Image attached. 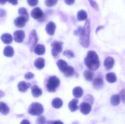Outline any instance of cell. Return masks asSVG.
Segmentation results:
<instances>
[{
	"instance_id": "6da1fadb",
	"label": "cell",
	"mask_w": 125,
	"mask_h": 124,
	"mask_svg": "<svg viewBox=\"0 0 125 124\" xmlns=\"http://www.w3.org/2000/svg\"><path fill=\"white\" fill-rule=\"evenodd\" d=\"M85 65L89 70L95 71L100 66V62L97 54L94 51L88 52L86 57L84 59Z\"/></svg>"
},
{
	"instance_id": "2e32d148",
	"label": "cell",
	"mask_w": 125,
	"mask_h": 124,
	"mask_svg": "<svg viewBox=\"0 0 125 124\" xmlns=\"http://www.w3.org/2000/svg\"><path fill=\"white\" fill-rule=\"evenodd\" d=\"M34 53L37 55H43L45 53V48L43 44H37L34 49Z\"/></svg>"
},
{
	"instance_id": "52a82bcc",
	"label": "cell",
	"mask_w": 125,
	"mask_h": 124,
	"mask_svg": "<svg viewBox=\"0 0 125 124\" xmlns=\"http://www.w3.org/2000/svg\"><path fill=\"white\" fill-rule=\"evenodd\" d=\"M43 11L39 7L34 8L31 12V17L35 19L42 20L44 17Z\"/></svg>"
},
{
	"instance_id": "60d3db41",
	"label": "cell",
	"mask_w": 125,
	"mask_h": 124,
	"mask_svg": "<svg viewBox=\"0 0 125 124\" xmlns=\"http://www.w3.org/2000/svg\"><path fill=\"white\" fill-rule=\"evenodd\" d=\"M6 15V11L4 9H0V17H3Z\"/></svg>"
},
{
	"instance_id": "ffe728a7",
	"label": "cell",
	"mask_w": 125,
	"mask_h": 124,
	"mask_svg": "<svg viewBox=\"0 0 125 124\" xmlns=\"http://www.w3.org/2000/svg\"><path fill=\"white\" fill-rule=\"evenodd\" d=\"M57 65L59 70L63 73H64L68 67L67 63L66 61L62 59L58 60L57 62Z\"/></svg>"
},
{
	"instance_id": "8fae6325",
	"label": "cell",
	"mask_w": 125,
	"mask_h": 124,
	"mask_svg": "<svg viewBox=\"0 0 125 124\" xmlns=\"http://www.w3.org/2000/svg\"><path fill=\"white\" fill-rule=\"evenodd\" d=\"M27 22L28 21L24 17L20 16L15 19L14 23L15 26L17 27L22 28L25 25Z\"/></svg>"
},
{
	"instance_id": "7c38bea8",
	"label": "cell",
	"mask_w": 125,
	"mask_h": 124,
	"mask_svg": "<svg viewBox=\"0 0 125 124\" xmlns=\"http://www.w3.org/2000/svg\"><path fill=\"white\" fill-rule=\"evenodd\" d=\"M31 85V84L30 83H27L25 81L21 82L18 85V90L21 92H25L28 89L30 88Z\"/></svg>"
},
{
	"instance_id": "ac0fdd59",
	"label": "cell",
	"mask_w": 125,
	"mask_h": 124,
	"mask_svg": "<svg viewBox=\"0 0 125 124\" xmlns=\"http://www.w3.org/2000/svg\"><path fill=\"white\" fill-rule=\"evenodd\" d=\"M1 39L4 43L8 44L11 43L12 41V37L10 33L3 34L1 36Z\"/></svg>"
},
{
	"instance_id": "d6986e66",
	"label": "cell",
	"mask_w": 125,
	"mask_h": 124,
	"mask_svg": "<svg viewBox=\"0 0 125 124\" xmlns=\"http://www.w3.org/2000/svg\"><path fill=\"white\" fill-rule=\"evenodd\" d=\"M31 90L32 95L34 97H39L42 94V90L37 85L33 86L31 87Z\"/></svg>"
},
{
	"instance_id": "f35d334b",
	"label": "cell",
	"mask_w": 125,
	"mask_h": 124,
	"mask_svg": "<svg viewBox=\"0 0 125 124\" xmlns=\"http://www.w3.org/2000/svg\"><path fill=\"white\" fill-rule=\"evenodd\" d=\"M89 2L91 6L93 8L95 9L96 10H98V5L95 1L93 0H89Z\"/></svg>"
},
{
	"instance_id": "ab89813d",
	"label": "cell",
	"mask_w": 125,
	"mask_h": 124,
	"mask_svg": "<svg viewBox=\"0 0 125 124\" xmlns=\"http://www.w3.org/2000/svg\"><path fill=\"white\" fill-rule=\"evenodd\" d=\"M48 124H64L61 121H48L47 122Z\"/></svg>"
},
{
	"instance_id": "484cf974",
	"label": "cell",
	"mask_w": 125,
	"mask_h": 124,
	"mask_svg": "<svg viewBox=\"0 0 125 124\" xmlns=\"http://www.w3.org/2000/svg\"><path fill=\"white\" fill-rule=\"evenodd\" d=\"M106 81L111 83H115L117 81V77L116 74L114 73H109L106 75Z\"/></svg>"
},
{
	"instance_id": "e0dca14e",
	"label": "cell",
	"mask_w": 125,
	"mask_h": 124,
	"mask_svg": "<svg viewBox=\"0 0 125 124\" xmlns=\"http://www.w3.org/2000/svg\"><path fill=\"white\" fill-rule=\"evenodd\" d=\"M93 85L96 89H101L104 86L103 80L101 78H96L93 82Z\"/></svg>"
},
{
	"instance_id": "d6a6232c",
	"label": "cell",
	"mask_w": 125,
	"mask_h": 124,
	"mask_svg": "<svg viewBox=\"0 0 125 124\" xmlns=\"http://www.w3.org/2000/svg\"><path fill=\"white\" fill-rule=\"evenodd\" d=\"M63 55L69 59L73 58L74 57V54L73 52L70 50H65L63 52Z\"/></svg>"
},
{
	"instance_id": "7bdbcfd3",
	"label": "cell",
	"mask_w": 125,
	"mask_h": 124,
	"mask_svg": "<svg viewBox=\"0 0 125 124\" xmlns=\"http://www.w3.org/2000/svg\"><path fill=\"white\" fill-rule=\"evenodd\" d=\"M20 124H31L28 120L27 119H23L21 122Z\"/></svg>"
},
{
	"instance_id": "603a6c76",
	"label": "cell",
	"mask_w": 125,
	"mask_h": 124,
	"mask_svg": "<svg viewBox=\"0 0 125 124\" xmlns=\"http://www.w3.org/2000/svg\"><path fill=\"white\" fill-rule=\"evenodd\" d=\"M63 102L61 99L59 98H55L53 100L52 105L53 107L56 109H59L62 107Z\"/></svg>"
},
{
	"instance_id": "7402d4cb",
	"label": "cell",
	"mask_w": 125,
	"mask_h": 124,
	"mask_svg": "<svg viewBox=\"0 0 125 124\" xmlns=\"http://www.w3.org/2000/svg\"><path fill=\"white\" fill-rule=\"evenodd\" d=\"M83 94V89L80 87H76L73 89V95L75 97L77 98H80L82 97Z\"/></svg>"
},
{
	"instance_id": "9a60e30c",
	"label": "cell",
	"mask_w": 125,
	"mask_h": 124,
	"mask_svg": "<svg viewBox=\"0 0 125 124\" xmlns=\"http://www.w3.org/2000/svg\"><path fill=\"white\" fill-rule=\"evenodd\" d=\"M44 59L42 58H39L35 60L34 63V65L36 68L39 70H42L44 68L45 66Z\"/></svg>"
},
{
	"instance_id": "ba28073f",
	"label": "cell",
	"mask_w": 125,
	"mask_h": 124,
	"mask_svg": "<svg viewBox=\"0 0 125 124\" xmlns=\"http://www.w3.org/2000/svg\"><path fill=\"white\" fill-rule=\"evenodd\" d=\"M79 108L81 113L84 115L90 113L92 110V105L86 102H82L80 104Z\"/></svg>"
},
{
	"instance_id": "d4e9b609",
	"label": "cell",
	"mask_w": 125,
	"mask_h": 124,
	"mask_svg": "<svg viewBox=\"0 0 125 124\" xmlns=\"http://www.w3.org/2000/svg\"><path fill=\"white\" fill-rule=\"evenodd\" d=\"M10 108L8 106L3 102H0V113L4 115H6L9 114Z\"/></svg>"
},
{
	"instance_id": "bcb514c9",
	"label": "cell",
	"mask_w": 125,
	"mask_h": 124,
	"mask_svg": "<svg viewBox=\"0 0 125 124\" xmlns=\"http://www.w3.org/2000/svg\"><path fill=\"white\" fill-rule=\"evenodd\" d=\"M4 93L3 92L0 90V98L3 97L4 96Z\"/></svg>"
},
{
	"instance_id": "d590c367",
	"label": "cell",
	"mask_w": 125,
	"mask_h": 124,
	"mask_svg": "<svg viewBox=\"0 0 125 124\" xmlns=\"http://www.w3.org/2000/svg\"><path fill=\"white\" fill-rule=\"evenodd\" d=\"M27 2L29 6L34 7L35 6L38 4L39 1L37 0H29L27 1Z\"/></svg>"
},
{
	"instance_id": "83f0119b",
	"label": "cell",
	"mask_w": 125,
	"mask_h": 124,
	"mask_svg": "<svg viewBox=\"0 0 125 124\" xmlns=\"http://www.w3.org/2000/svg\"><path fill=\"white\" fill-rule=\"evenodd\" d=\"M18 14L21 17H24L27 21L29 19V15L27 9L25 7H21L19 8L18 11Z\"/></svg>"
},
{
	"instance_id": "7a4b0ae2",
	"label": "cell",
	"mask_w": 125,
	"mask_h": 124,
	"mask_svg": "<svg viewBox=\"0 0 125 124\" xmlns=\"http://www.w3.org/2000/svg\"><path fill=\"white\" fill-rule=\"evenodd\" d=\"M90 23L89 19H87L83 27L82 32L79 36L80 44L84 48H88L89 47L90 44Z\"/></svg>"
},
{
	"instance_id": "9c48e42d",
	"label": "cell",
	"mask_w": 125,
	"mask_h": 124,
	"mask_svg": "<svg viewBox=\"0 0 125 124\" xmlns=\"http://www.w3.org/2000/svg\"><path fill=\"white\" fill-rule=\"evenodd\" d=\"M25 38V33L23 31L19 30L14 32V40L15 42L18 43H22Z\"/></svg>"
},
{
	"instance_id": "8992f818",
	"label": "cell",
	"mask_w": 125,
	"mask_h": 124,
	"mask_svg": "<svg viewBox=\"0 0 125 124\" xmlns=\"http://www.w3.org/2000/svg\"><path fill=\"white\" fill-rule=\"evenodd\" d=\"M63 43L60 41H54L51 44L52 48L51 50L52 55L54 58L58 56L62 51Z\"/></svg>"
},
{
	"instance_id": "3957f363",
	"label": "cell",
	"mask_w": 125,
	"mask_h": 124,
	"mask_svg": "<svg viewBox=\"0 0 125 124\" xmlns=\"http://www.w3.org/2000/svg\"><path fill=\"white\" fill-rule=\"evenodd\" d=\"M60 84V80L57 76H50L46 85L47 91L49 92H55Z\"/></svg>"
},
{
	"instance_id": "ee69618b",
	"label": "cell",
	"mask_w": 125,
	"mask_h": 124,
	"mask_svg": "<svg viewBox=\"0 0 125 124\" xmlns=\"http://www.w3.org/2000/svg\"><path fill=\"white\" fill-rule=\"evenodd\" d=\"M104 28V27L103 26H99L98 27H97V28H96V33H98V31H99L100 30H102V29H103Z\"/></svg>"
},
{
	"instance_id": "5bb4252c",
	"label": "cell",
	"mask_w": 125,
	"mask_h": 124,
	"mask_svg": "<svg viewBox=\"0 0 125 124\" xmlns=\"http://www.w3.org/2000/svg\"><path fill=\"white\" fill-rule=\"evenodd\" d=\"M78 99L74 98L69 102L68 107L71 112H75L78 110Z\"/></svg>"
},
{
	"instance_id": "b9f144b4",
	"label": "cell",
	"mask_w": 125,
	"mask_h": 124,
	"mask_svg": "<svg viewBox=\"0 0 125 124\" xmlns=\"http://www.w3.org/2000/svg\"><path fill=\"white\" fill-rule=\"evenodd\" d=\"M64 2L68 5H70L74 3L75 0H64Z\"/></svg>"
},
{
	"instance_id": "cb8c5ba5",
	"label": "cell",
	"mask_w": 125,
	"mask_h": 124,
	"mask_svg": "<svg viewBox=\"0 0 125 124\" xmlns=\"http://www.w3.org/2000/svg\"><path fill=\"white\" fill-rule=\"evenodd\" d=\"M87 17L88 15L86 12L84 10H80L77 14V19L80 21L86 20Z\"/></svg>"
},
{
	"instance_id": "836d02e7",
	"label": "cell",
	"mask_w": 125,
	"mask_h": 124,
	"mask_svg": "<svg viewBox=\"0 0 125 124\" xmlns=\"http://www.w3.org/2000/svg\"><path fill=\"white\" fill-rule=\"evenodd\" d=\"M46 123V119L44 116H40L37 118V124H45Z\"/></svg>"
},
{
	"instance_id": "277c9868",
	"label": "cell",
	"mask_w": 125,
	"mask_h": 124,
	"mask_svg": "<svg viewBox=\"0 0 125 124\" xmlns=\"http://www.w3.org/2000/svg\"><path fill=\"white\" fill-rule=\"evenodd\" d=\"M44 109L42 104L38 102L31 103L28 108V113L33 116H40L44 112Z\"/></svg>"
},
{
	"instance_id": "4dcf8cb0",
	"label": "cell",
	"mask_w": 125,
	"mask_h": 124,
	"mask_svg": "<svg viewBox=\"0 0 125 124\" xmlns=\"http://www.w3.org/2000/svg\"><path fill=\"white\" fill-rule=\"evenodd\" d=\"M84 102H86L92 105L94 103V98L91 95L89 94L84 97Z\"/></svg>"
},
{
	"instance_id": "f546056e",
	"label": "cell",
	"mask_w": 125,
	"mask_h": 124,
	"mask_svg": "<svg viewBox=\"0 0 125 124\" xmlns=\"http://www.w3.org/2000/svg\"><path fill=\"white\" fill-rule=\"evenodd\" d=\"M83 75L87 81H91L93 79L94 74L90 71L86 70L83 72Z\"/></svg>"
},
{
	"instance_id": "5b68a950",
	"label": "cell",
	"mask_w": 125,
	"mask_h": 124,
	"mask_svg": "<svg viewBox=\"0 0 125 124\" xmlns=\"http://www.w3.org/2000/svg\"><path fill=\"white\" fill-rule=\"evenodd\" d=\"M38 37L35 30L31 31L29 35L28 44L30 51L32 52L38 41Z\"/></svg>"
},
{
	"instance_id": "74e56055",
	"label": "cell",
	"mask_w": 125,
	"mask_h": 124,
	"mask_svg": "<svg viewBox=\"0 0 125 124\" xmlns=\"http://www.w3.org/2000/svg\"><path fill=\"white\" fill-rule=\"evenodd\" d=\"M83 30V27L81 26H79L78 27V29L74 31V34L75 35H81Z\"/></svg>"
},
{
	"instance_id": "8d00e7d4",
	"label": "cell",
	"mask_w": 125,
	"mask_h": 124,
	"mask_svg": "<svg viewBox=\"0 0 125 124\" xmlns=\"http://www.w3.org/2000/svg\"><path fill=\"white\" fill-rule=\"evenodd\" d=\"M120 97L123 103L125 104V89H123L121 90L120 92Z\"/></svg>"
},
{
	"instance_id": "1f68e13d",
	"label": "cell",
	"mask_w": 125,
	"mask_h": 124,
	"mask_svg": "<svg viewBox=\"0 0 125 124\" xmlns=\"http://www.w3.org/2000/svg\"><path fill=\"white\" fill-rule=\"evenodd\" d=\"M58 1L56 0H46L45 1V4L48 7H51L57 3Z\"/></svg>"
},
{
	"instance_id": "f6af8a7d",
	"label": "cell",
	"mask_w": 125,
	"mask_h": 124,
	"mask_svg": "<svg viewBox=\"0 0 125 124\" xmlns=\"http://www.w3.org/2000/svg\"><path fill=\"white\" fill-rule=\"evenodd\" d=\"M9 2L12 4V5H16L17 4L18 1L17 0L11 1H9Z\"/></svg>"
},
{
	"instance_id": "4316f807",
	"label": "cell",
	"mask_w": 125,
	"mask_h": 124,
	"mask_svg": "<svg viewBox=\"0 0 125 124\" xmlns=\"http://www.w3.org/2000/svg\"><path fill=\"white\" fill-rule=\"evenodd\" d=\"M120 98L119 94H115L111 98V103L113 106H117L119 104Z\"/></svg>"
},
{
	"instance_id": "4fadbf2b",
	"label": "cell",
	"mask_w": 125,
	"mask_h": 124,
	"mask_svg": "<svg viewBox=\"0 0 125 124\" xmlns=\"http://www.w3.org/2000/svg\"><path fill=\"white\" fill-rule=\"evenodd\" d=\"M114 64V59L112 57H108L104 60V66L107 70L112 69L113 68Z\"/></svg>"
},
{
	"instance_id": "f1b7e54d",
	"label": "cell",
	"mask_w": 125,
	"mask_h": 124,
	"mask_svg": "<svg viewBox=\"0 0 125 124\" xmlns=\"http://www.w3.org/2000/svg\"><path fill=\"white\" fill-rule=\"evenodd\" d=\"M75 73L74 69L72 66H68L67 69L63 73L64 75L66 77H70L73 76Z\"/></svg>"
},
{
	"instance_id": "44dd1931",
	"label": "cell",
	"mask_w": 125,
	"mask_h": 124,
	"mask_svg": "<svg viewBox=\"0 0 125 124\" xmlns=\"http://www.w3.org/2000/svg\"><path fill=\"white\" fill-rule=\"evenodd\" d=\"M14 53V49L10 46H7L4 48L3 54L4 56L7 57L11 58L13 57Z\"/></svg>"
},
{
	"instance_id": "30bf717a",
	"label": "cell",
	"mask_w": 125,
	"mask_h": 124,
	"mask_svg": "<svg viewBox=\"0 0 125 124\" xmlns=\"http://www.w3.org/2000/svg\"><path fill=\"white\" fill-rule=\"evenodd\" d=\"M56 27V25L53 22H50L46 25L45 30L48 34L53 35L55 33Z\"/></svg>"
},
{
	"instance_id": "e575fe53",
	"label": "cell",
	"mask_w": 125,
	"mask_h": 124,
	"mask_svg": "<svg viewBox=\"0 0 125 124\" xmlns=\"http://www.w3.org/2000/svg\"><path fill=\"white\" fill-rule=\"evenodd\" d=\"M34 77V74L31 72H28L25 75V78L27 80L32 79Z\"/></svg>"
},
{
	"instance_id": "7dc6e473",
	"label": "cell",
	"mask_w": 125,
	"mask_h": 124,
	"mask_svg": "<svg viewBox=\"0 0 125 124\" xmlns=\"http://www.w3.org/2000/svg\"><path fill=\"white\" fill-rule=\"evenodd\" d=\"M6 3V1H0V4H2V5L5 4Z\"/></svg>"
}]
</instances>
